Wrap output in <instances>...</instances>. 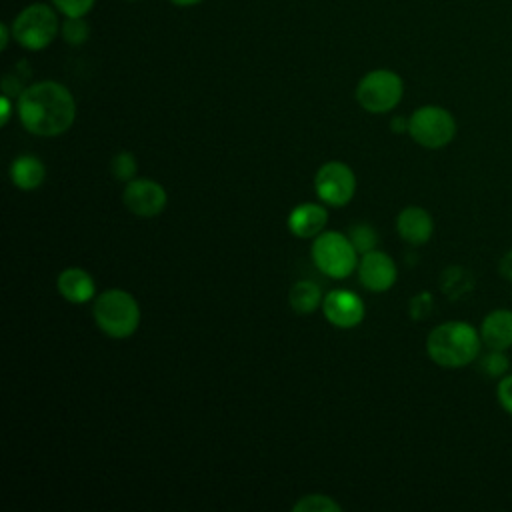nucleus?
Here are the masks:
<instances>
[{"mask_svg":"<svg viewBox=\"0 0 512 512\" xmlns=\"http://www.w3.org/2000/svg\"><path fill=\"white\" fill-rule=\"evenodd\" d=\"M342 506L326 494H306L294 504V512H340Z\"/></svg>","mask_w":512,"mask_h":512,"instance_id":"obj_18","label":"nucleus"},{"mask_svg":"<svg viewBox=\"0 0 512 512\" xmlns=\"http://www.w3.org/2000/svg\"><path fill=\"white\" fill-rule=\"evenodd\" d=\"M322 312L336 328H354L364 320L362 298L350 290H332L322 298Z\"/></svg>","mask_w":512,"mask_h":512,"instance_id":"obj_10","label":"nucleus"},{"mask_svg":"<svg viewBox=\"0 0 512 512\" xmlns=\"http://www.w3.org/2000/svg\"><path fill=\"white\" fill-rule=\"evenodd\" d=\"M498 270L500 274L512 282V250H508L502 258H500V264H498Z\"/></svg>","mask_w":512,"mask_h":512,"instance_id":"obj_25","label":"nucleus"},{"mask_svg":"<svg viewBox=\"0 0 512 512\" xmlns=\"http://www.w3.org/2000/svg\"><path fill=\"white\" fill-rule=\"evenodd\" d=\"M350 242L354 244L358 254H366L370 250L376 248L378 242V234L370 224H356L354 228H350Z\"/></svg>","mask_w":512,"mask_h":512,"instance_id":"obj_19","label":"nucleus"},{"mask_svg":"<svg viewBox=\"0 0 512 512\" xmlns=\"http://www.w3.org/2000/svg\"><path fill=\"white\" fill-rule=\"evenodd\" d=\"M404 94L402 78L392 70H372L356 86L358 104L370 114H384L398 106Z\"/></svg>","mask_w":512,"mask_h":512,"instance_id":"obj_6","label":"nucleus"},{"mask_svg":"<svg viewBox=\"0 0 512 512\" xmlns=\"http://www.w3.org/2000/svg\"><path fill=\"white\" fill-rule=\"evenodd\" d=\"M408 134L422 148L438 150L452 142L456 134L454 116L442 106H422L408 118Z\"/></svg>","mask_w":512,"mask_h":512,"instance_id":"obj_7","label":"nucleus"},{"mask_svg":"<svg viewBox=\"0 0 512 512\" xmlns=\"http://www.w3.org/2000/svg\"><path fill=\"white\" fill-rule=\"evenodd\" d=\"M166 190L162 184L148 180V178H134L126 182V188L122 192L124 206L144 218L158 216L166 208Z\"/></svg>","mask_w":512,"mask_h":512,"instance_id":"obj_9","label":"nucleus"},{"mask_svg":"<svg viewBox=\"0 0 512 512\" xmlns=\"http://www.w3.org/2000/svg\"><path fill=\"white\" fill-rule=\"evenodd\" d=\"M504 352L506 350H492L490 348V352H486L480 358L482 372L488 374V376H494V378L496 376H504L508 372V368H510V360H508V356Z\"/></svg>","mask_w":512,"mask_h":512,"instance_id":"obj_20","label":"nucleus"},{"mask_svg":"<svg viewBox=\"0 0 512 512\" xmlns=\"http://www.w3.org/2000/svg\"><path fill=\"white\" fill-rule=\"evenodd\" d=\"M88 24L82 18H68L62 26V36L70 44H82L88 38Z\"/></svg>","mask_w":512,"mask_h":512,"instance_id":"obj_23","label":"nucleus"},{"mask_svg":"<svg viewBox=\"0 0 512 512\" xmlns=\"http://www.w3.org/2000/svg\"><path fill=\"white\" fill-rule=\"evenodd\" d=\"M22 126L36 136L64 134L76 118V102L70 90L54 80L34 82L18 96Z\"/></svg>","mask_w":512,"mask_h":512,"instance_id":"obj_1","label":"nucleus"},{"mask_svg":"<svg viewBox=\"0 0 512 512\" xmlns=\"http://www.w3.org/2000/svg\"><path fill=\"white\" fill-rule=\"evenodd\" d=\"M312 260L322 274L342 280L358 266V252L348 236L340 232H320L312 242Z\"/></svg>","mask_w":512,"mask_h":512,"instance_id":"obj_4","label":"nucleus"},{"mask_svg":"<svg viewBox=\"0 0 512 512\" xmlns=\"http://www.w3.org/2000/svg\"><path fill=\"white\" fill-rule=\"evenodd\" d=\"M290 306L298 314H310L318 306H322V292L316 282L312 280H298L288 294Z\"/></svg>","mask_w":512,"mask_h":512,"instance_id":"obj_17","label":"nucleus"},{"mask_svg":"<svg viewBox=\"0 0 512 512\" xmlns=\"http://www.w3.org/2000/svg\"><path fill=\"white\" fill-rule=\"evenodd\" d=\"M58 28L60 24L56 12L42 2L22 8L12 22V34L26 50L46 48L56 38Z\"/></svg>","mask_w":512,"mask_h":512,"instance_id":"obj_5","label":"nucleus"},{"mask_svg":"<svg viewBox=\"0 0 512 512\" xmlns=\"http://www.w3.org/2000/svg\"><path fill=\"white\" fill-rule=\"evenodd\" d=\"M8 46V26L0 24V48L4 50Z\"/></svg>","mask_w":512,"mask_h":512,"instance_id":"obj_28","label":"nucleus"},{"mask_svg":"<svg viewBox=\"0 0 512 512\" xmlns=\"http://www.w3.org/2000/svg\"><path fill=\"white\" fill-rule=\"evenodd\" d=\"M56 288L60 292V296L72 304H82L94 298L96 294V284L92 280V276L78 266L66 268L60 272Z\"/></svg>","mask_w":512,"mask_h":512,"instance_id":"obj_15","label":"nucleus"},{"mask_svg":"<svg viewBox=\"0 0 512 512\" xmlns=\"http://www.w3.org/2000/svg\"><path fill=\"white\" fill-rule=\"evenodd\" d=\"M46 178V166L32 154L18 156L10 166V180L20 190H34Z\"/></svg>","mask_w":512,"mask_h":512,"instance_id":"obj_16","label":"nucleus"},{"mask_svg":"<svg viewBox=\"0 0 512 512\" xmlns=\"http://www.w3.org/2000/svg\"><path fill=\"white\" fill-rule=\"evenodd\" d=\"M98 328L110 338H128L140 324V306L132 294L120 288L104 290L92 308Z\"/></svg>","mask_w":512,"mask_h":512,"instance_id":"obj_3","label":"nucleus"},{"mask_svg":"<svg viewBox=\"0 0 512 512\" xmlns=\"http://www.w3.org/2000/svg\"><path fill=\"white\" fill-rule=\"evenodd\" d=\"M110 170L114 174V178L122 180V182H130L134 180L136 176V170H138V164H136V158L132 152H120L112 158L110 162Z\"/></svg>","mask_w":512,"mask_h":512,"instance_id":"obj_21","label":"nucleus"},{"mask_svg":"<svg viewBox=\"0 0 512 512\" xmlns=\"http://www.w3.org/2000/svg\"><path fill=\"white\" fill-rule=\"evenodd\" d=\"M358 278H360V284L370 292H386L394 286L398 278V270L394 260L386 252L370 250L362 254L358 262Z\"/></svg>","mask_w":512,"mask_h":512,"instance_id":"obj_11","label":"nucleus"},{"mask_svg":"<svg viewBox=\"0 0 512 512\" xmlns=\"http://www.w3.org/2000/svg\"><path fill=\"white\" fill-rule=\"evenodd\" d=\"M0 106H2V124H6L8 122V118H10V100H8V96L4 94L2 98H0Z\"/></svg>","mask_w":512,"mask_h":512,"instance_id":"obj_27","label":"nucleus"},{"mask_svg":"<svg viewBox=\"0 0 512 512\" xmlns=\"http://www.w3.org/2000/svg\"><path fill=\"white\" fill-rule=\"evenodd\" d=\"M314 190L322 202L330 206H346L354 198L356 176L348 164L332 160L318 168Z\"/></svg>","mask_w":512,"mask_h":512,"instance_id":"obj_8","label":"nucleus"},{"mask_svg":"<svg viewBox=\"0 0 512 512\" xmlns=\"http://www.w3.org/2000/svg\"><path fill=\"white\" fill-rule=\"evenodd\" d=\"M170 2L176 4V6H194V4H198L202 0H170Z\"/></svg>","mask_w":512,"mask_h":512,"instance_id":"obj_29","label":"nucleus"},{"mask_svg":"<svg viewBox=\"0 0 512 512\" xmlns=\"http://www.w3.org/2000/svg\"><path fill=\"white\" fill-rule=\"evenodd\" d=\"M480 338L488 350H508L512 346V310L498 308L486 314L480 326Z\"/></svg>","mask_w":512,"mask_h":512,"instance_id":"obj_14","label":"nucleus"},{"mask_svg":"<svg viewBox=\"0 0 512 512\" xmlns=\"http://www.w3.org/2000/svg\"><path fill=\"white\" fill-rule=\"evenodd\" d=\"M390 128H392V132H394V134H402V132H408V120H406V118H400V116H396V118H392V122H390Z\"/></svg>","mask_w":512,"mask_h":512,"instance_id":"obj_26","label":"nucleus"},{"mask_svg":"<svg viewBox=\"0 0 512 512\" xmlns=\"http://www.w3.org/2000/svg\"><path fill=\"white\" fill-rule=\"evenodd\" d=\"M52 4L66 18H84L92 10L94 0H52Z\"/></svg>","mask_w":512,"mask_h":512,"instance_id":"obj_22","label":"nucleus"},{"mask_svg":"<svg viewBox=\"0 0 512 512\" xmlns=\"http://www.w3.org/2000/svg\"><path fill=\"white\" fill-rule=\"evenodd\" d=\"M496 398H498V404L508 414H512V374L502 376V380L498 382V388H496Z\"/></svg>","mask_w":512,"mask_h":512,"instance_id":"obj_24","label":"nucleus"},{"mask_svg":"<svg viewBox=\"0 0 512 512\" xmlns=\"http://www.w3.org/2000/svg\"><path fill=\"white\" fill-rule=\"evenodd\" d=\"M328 222V212L324 206L314 202H304L292 208L288 214V228L298 238H316Z\"/></svg>","mask_w":512,"mask_h":512,"instance_id":"obj_13","label":"nucleus"},{"mask_svg":"<svg viewBox=\"0 0 512 512\" xmlns=\"http://www.w3.org/2000/svg\"><path fill=\"white\" fill-rule=\"evenodd\" d=\"M482 346L480 332L460 320L438 324L426 338V352L442 368H460L478 358Z\"/></svg>","mask_w":512,"mask_h":512,"instance_id":"obj_2","label":"nucleus"},{"mask_svg":"<svg viewBox=\"0 0 512 512\" xmlns=\"http://www.w3.org/2000/svg\"><path fill=\"white\" fill-rule=\"evenodd\" d=\"M396 230L412 246H422L430 240L434 232V220L432 216L420 208V206H406L396 216Z\"/></svg>","mask_w":512,"mask_h":512,"instance_id":"obj_12","label":"nucleus"}]
</instances>
